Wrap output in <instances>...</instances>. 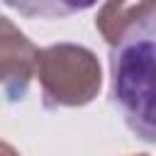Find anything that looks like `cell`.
Listing matches in <instances>:
<instances>
[{"label": "cell", "mask_w": 156, "mask_h": 156, "mask_svg": "<svg viewBox=\"0 0 156 156\" xmlns=\"http://www.w3.org/2000/svg\"><path fill=\"white\" fill-rule=\"evenodd\" d=\"M110 100L136 139L156 144V5L110 41Z\"/></svg>", "instance_id": "1"}, {"label": "cell", "mask_w": 156, "mask_h": 156, "mask_svg": "<svg viewBox=\"0 0 156 156\" xmlns=\"http://www.w3.org/2000/svg\"><path fill=\"white\" fill-rule=\"evenodd\" d=\"M37 76L44 107H76L90 102L100 90V63L95 54L76 44H54L39 54Z\"/></svg>", "instance_id": "2"}, {"label": "cell", "mask_w": 156, "mask_h": 156, "mask_svg": "<svg viewBox=\"0 0 156 156\" xmlns=\"http://www.w3.org/2000/svg\"><path fill=\"white\" fill-rule=\"evenodd\" d=\"M39 54L41 51L2 17V90L7 102H17L27 95L29 80L39 66Z\"/></svg>", "instance_id": "3"}, {"label": "cell", "mask_w": 156, "mask_h": 156, "mask_svg": "<svg viewBox=\"0 0 156 156\" xmlns=\"http://www.w3.org/2000/svg\"><path fill=\"white\" fill-rule=\"evenodd\" d=\"M7 7L17 10L24 17H41V20H58L76 12L93 7L98 0H2Z\"/></svg>", "instance_id": "4"}, {"label": "cell", "mask_w": 156, "mask_h": 156, "mask_svg": "<svg viewBox=\"0 0 156 156\" xmlns=\"http://www.w3.org/2000/svg\"><path fill=\"white\" fill-rule=\"evenodd\" d=\"M141 156H146V154H141Z\"/></svg>", "instance_id": "5"}]
</instances>
